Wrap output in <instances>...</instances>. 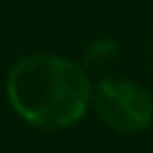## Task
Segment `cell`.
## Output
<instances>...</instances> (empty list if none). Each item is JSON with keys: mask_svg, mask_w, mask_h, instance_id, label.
<instances>
[{"mask_svg": "<svg viewBox=\"0 0 153 153\" xmlns=\"http://www.w3.org/2000/svg\"><path fill=\"white\" fill-rule=\"evenodd\" d=\"M11 108L38 129H67L86 116L91 102L89 73L54 54L24 56L8 73Z\"/></svg>", "mask_w": 153, "mask_h": 153, "instance_id": "cell-1", "label": "cell"}, {"mask_svg": "<svg viewBox=\"0 0 153 153\" xmlns=\"http://www.w3.org/2000/svg\"><path fill=\"white\" fill-rule=\"evenodd\" d=\"M91 100L100 121L118 134H137L153 124V97L137 81L102 78Z\"/></svg>", "mask_w": 153, "mask_h": 153, "instance_id": "cell-2", "label": "cell"}, {"mask_svg": "<svg viewBox=\"0 0 153 153\" xmlns=\"http://www.w3.org/2000/svg\"><path fill=\"white\" fill-rule=\"evenodd\" d=\"M102 56H116V43L113 40H102V43H97V46H91L89 48V59L94 62V65H100V59Z\"/></svg>", "mask_w": 153, "mask_h": 153, "instance_id": "cell-3", "label": "cell"}]
</instances>
